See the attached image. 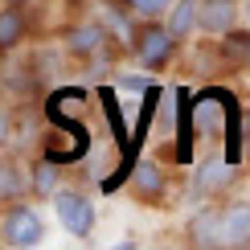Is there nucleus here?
Returning <instances> with one entry per match:
<instances>
[{
    "label": "nucleus",
    "instance_id": "1",
    "mask_svg": "<svg viewBox=\"0 0 250 250\" xmlns=\"http://www.w3.org/2000/svg\"><path fill=\"white\" fill-rule=\"evenodd\" d=\"M0 238L17 250H33L45 242V222L33 205H8L4 217H0Z\"/></svg>",
    "mask_w": 250,
    "mask_h": 250
},
{
    "label": "nucleus",
    "instance_id": "2",
    "mask_svg": "<svg viewBox=\"0 0 250 250\" xmlns=\"http://www.w3.org/2000/svg\"><path fill=\"white\" fill-rule=\"evenodd\" d=\"M49 197H54V213H58L62 230L74 238H90V230H95V201L78 189H54Z\"/></svg>",
    "mask_w": 250,
    "mask_h": 250
},
{
    "label": "nucleus",
    "instance_id": "3",
    "mask_svg": "<svg viewBox=\"0 0 250 250\" xmlns=\"http://www.w3.org/2000/svg\"><path fill=\"white\" fill-rule=\"evenodd\" d=\"M135 58H140L144 70H160L168 66V58L176 54V37L168 33V25H160V21H148V25L135 33Z\"/></svg>",
    "mask_w": 250,
    "mask_h": 250
},
{
    "label": "nucleus",
    "instance_id": "4",
    "mask_svg": "<svg viewBox=\"0 0 250 250\" xmlns=\"http://www.w3.org/2000/svg\"><path fill=\"white\" fill-rule=\"evenodd\" d=\"M238 25V0H197V29H205L209 37L234 33Z\"/></svg>",
    "mask_w": 250,
    "mask_h": 250
},
{
    "label": "nucleus",
    "instance_id": "5",
    "mask_svg": "<svg viewBox=\"0 0 250 250\" xmlns=\"http://www.w3.org/2000/svg\"><path fill=\"white\" fill-rule=\"evenodd\" d=\"M107 29L99 25V21H82V25H74V29H66V49L74 58H95V54H103V45H107Z\"/></svg>",
    "mask_w": 250,
    "mask_h": 250
},
{
    "label": "nucleus",
    "instance_id": "6",
    "mask_svg": "<svg viewBox=\"0 0 250 250\" xmlns=\"http://www.w3.org/2000/svg\"><path fill=\"white\" fill-rule=\"evenodd\" d=\"M222 246H250V201L222 209Z\"/></svg>",
    "mask_w": 250,
    "mask_h": 250
},
{
    "label": "nucleus",
    "instance_id": "7",
    "mask_svg": "<svg viewBox=\"0 0 250 250\" xmlns=\"http://www.w3.org/2000/svg\"><path fill=\"white\" fill-rule=\"evenodd\" d=\"M29 33V13L25 8H17V0L8 8H0V54L4 49H17L21 41Z\"/></svg>",
    "mask_w": 250,
    "mask_h": 250
},
{
    "label": "nucleus",
    "instance_id": "8",
    "mask_svg": "<svg viewBox=\"0 0 250 250\" xmlns=\"http://www.w3.org/2000/svg\"><path fill=\"white\" fill-rule=\"evenodd\" d=\"M164 25L176 41H185L189 33H197V0H172L168 13H164Z\"/></svg>",
    "mask_w": 250,
    "mask_h": 250
},
{
    "label": "nucleus",
    "instance_id": "9",
    "mask_svg": "<svg viewBox=\"0 0 250 250\" xmlns=\"http://www.w3.org/2000/svg\"><path fill=\"white\" fill-rule=\"evenodd\" d=\"M189 234L197 246H222V209H197Z\"/></svg>",
    "mask_w": 250,
    "mask_h": 250
},
{
    "label": "nucleus",
    "instance_id": "10",
    "mask_svg": "<svg viewBox=\"0 0 250 250\" xmlns=\"http://www.w3.org/2000/svg\"><path fill=\"white\" fill-rule=\"evenodd\" d=\"M222 185H230V164H226L222 156H213V160L205 164L201 172H197V181H193V193H197V197H205V193H217Z\"/></svg>",
    "mask_w": 250,
    "mask_h": 250
},
{
    "label": "nucleus",
    "instance_id": "11",
    "mask_svg": "<svg viewBox=\"0 0 250 250\" xmlns=\"http://www.w3.org/2000/svg\"><path fill=\"white\" fill-rule=\"evenodd\" d=\"M99 25L107 29V37H119L123 45H131L135 33H131V21L123 8H111V4H99Z\"/></svg>",
    "mask_w": 250,
    "mask_h": 250
},
{
    "label": "nucleus",
    "instance_id": "12",
    "mask_svg": "<svg viewBox=\"0 0 250 250\" xmlns=\"http://www.w3.org/2000/svg\"><path fill=\"white\" fill-rule=\"evenodd\" d=\"M131 189L140 197H160L164 193V172L156 168V164H140V168L131 172Z\"/></svg>",
    "mask_w": 250,
    "mask_h": 250
},
{
    "label": "nucleus",
    "instance_id": "13",
    "mask_svg": "<svg viewBox=\"0 0 250 250\" xmlns=\"http://www.w3.org/2000/svg\"><path fill=\"white\" fill-rule=\"evenodd\" d=\"M21 193H25V176L17 172V164L0 160V201H13Z\"/></svg>",
    "mask_w": 250,
    "mask_h": 250
},
{
    "label": "nucleus",
    "instance_id": "14",
    "mask_svg": "<svg viewBox=\"0 0 250 250\" xmlns=\"http://www.w3.org/2000/svg\"><path fill=\"white\" fill-rule=\"evenodd\" d=\"M168 4H172V0H127V8H131L135 17H144V21L164 17V13H168Z\"/></svg>",
    "mask_w": 250,
    "mask_h": 250
},
{
    "label": "nucleus",
    "instance_id": "15",
    "mask_svg": "<svg viewBox=\"0 0 250 250\" xmlns=\"http://www.w3.org/2000/svg\"><path fill=\"white\" fill-rule=\"evenodd\" d=\"M33 189L45 193V197L58 189V168H54V164H37V168H33Z\"/></svg>",
    "mask_w": 250,
    "mask_h": 250
},
{
    "label": "nucleus",
    "instance_id": "16",
    "mask_svg": "<svg viewBox=\"0 0 250 250\" xmlns=\"http://www.w3.org/2000/svg\"><path fill=\"white\" fill-rule=\"evenodd\" d=\"M8 144H13V115L0 107V148H8Z\"/></svg>",
    "mask_w": 250,
    "mask_h": 250
},
{
    "label": "nucleus",
    "instance_id": "17",
    "mask_svg": "<svg viewBox=\"0 0 250 250\" xmlns=\"http://www.w3.org/2000/svg\"><path fill=\"white\" fill-rule=\"evenodd\" d=\"M242 13H246V21H250V0H246V4H242Z\"/></svg>",
    "mask_w": 250,
    "mask_h": 250
},
{
    "label": "nucleus",
    "instance_id": "18",
    "mask_svg": "<svg viewBox=\"0 0 250 250\" xmlns=\"http://www.w3.org/2000/svg\"><path fill=\"white\" fill-rule=\"evenodd\" d=\"M246 62H250V41H246Z\"/></svg>",
    "mask_w": 250,
    "mask_h": 250
},
{
    "label": "nucleus",
    "instance_id": "19",
    "mask_svg": "<svg viewBox=\"0 0 250 250\" xmlns=\"http://www.w3.org/2000/svg\"><path fill=\"white\" fill-rule=\"evenodd\" d=\"M17 4H25V0H17Z\"/></svg>",
    "mask_w": 250,
    "mask_h": 250
}]
</instances>
